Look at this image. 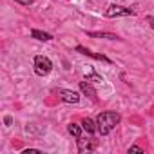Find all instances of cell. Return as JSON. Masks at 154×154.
Listing matches in <instances>:
<instances>
[{"label":"cell","instance_id":"7a4b0ae2","mask_svg":"<svg viewBox=\"0 0 154 154\" xmlns=\"http://www.w3.org/2000/svg\"><path fill=\"white\" fill-rule=\"evenodd\" d=\"M51 69H53V62H51L47 56H42V54H40V56L35 58V72H36L38 76L49 74Z\"/></svg>","mask_w":154,"mask_h":154},{"label":"cell","instance_id":"4fadbf2b","mask_svg":"<svg viewBox=\"0 0 154 154\" xmlns=\"http://www.w3.org/2000/svg\"><path fill=\"white\" fill-rule=\"evenodd\" d=\"M131 152H145L141 147H138V145H132V147H129V154Z\"/></svg>","mask_w":154,"mask_h":154},{"label":"cell","instance_id":"e0dca14e","mask_svg":"<svg viewBox=\"0 0 154 154\" xmlns=\"http://www.w3.org/2000/svg\"><path fill=\"white\" fill-rule=\"evenodd\" d=\"M4 123H6V125H11V116H6V118H4Z\"/></svg>","mask_w":154,"mask_h":154},{"label":"cell","instance_id":"9a60e30c","mask_svg":"<svg viewBox=\"0 0 154 154\" xmlns=\"http://www.w3.org/2000/svg\"><path fill=\"white\" fill-rule=\"evenodd\" d=\"M36 152H40V150H36V149H27V150H24V154H36Z\"/></svg>","mask_w":154,"mask_h":154},{"label":"cell","instance_id":"5bb4252c","mask_svg":"<svg viewBox=\"0 0 154 154\" xmlns=\"http://www.w3.org/2000/svg\"><path fill=\"white\" fill-rule=\"evenodd\" d=\"M15 2H18V4H24V6H31V4H33V0H15Z\"/></svg>","mask_w":154,"mask_h":154},{"label":"cell","instance_id":"52a82bcc","mask_svg":"<svg viewBox=\"0 0 154 154\" xmlns=\"http://www.w3.org/2000/svg\"><path fill=\"white\" fill-rule=\"evenodd\" d=\"M80 91H82L85 96H89L91 100L96 102V91L93 89V85H91L89 82H80Z\"/></svg>","mask_w":154,"mask_h":154},{"label":"cell","instance_id":"9c48e42d","mask_svg":"<svg viewBox=\"0 0 154 154\" xmlns=\"http://www.w3.org/2000/svg\"><path fill=\"white\" fill-rule=\"evenodd\" d=\"M31 36L36 38V40H44V42H47V40L53 38L49 33H44V31H38V29H33V31H31Z\"/></svg>","mask_w":154,"mask_h":154},{"label":"cell","instance_id":"277c9868","mask_svg":"<svg viewBox=\"0 0 154 154\" xmlns=\"http://www.w3.org/2000/svg\"><path fill=\"white\" fill-rule=\"evenodd\" d=\"M96 145H98V141L96 140H93V138H78V150L80 152H91V150H94L96 149Z\"/></svg>","mask_w":154,"mask_h":154},{"label":"cell","instance_id":"ba28073f","mask_svg":"<svg viewBox=\"0 0 154 154\" xmlns=\"http://www.w3.org/2000/svg\"><path fill=\"white\" fill-rule=\"evenodd\" d=\"M82 127L89 132V134H94L96 131H98V125H96V122H93V120H89V118H85L84 122H82Z\"/></svg>","mask_w":154,"mask_h":154},{"label":"cell","instance_id":"5b68a950","mask_svg":"<svg viewBox=\"0 0 154 154\" xmlns=\"http://www.w3.org/2000/svg\"><path fill=\"white\" fill-rule=\"evenodd\" d=\"M60 98L65 102V103H78L80 102V94L74 93V91H65V89H60L58 91Z\"/></svg>","mask_w":154,"mask_h":154},{"label":"cell","instance_id":"3957f363","mask_svg":"<svg viewBox=\"0 0 154 154\" xmlns=\"http://www.w3.org/2000/svg\"><path fill=\"white\" fill-rule=\"evenodd\" d=\"M134 11L129 9V8H123V6H116V4H111L105 11V17L109 18H114V17H132Z\"/></svg>","mask_w":154,"mask_h":154},{"label":"cell","instance_id":"6da1fadb","mask_svg":"<svg viewBox=\"0 0 154 154\" xmlns=\"http://www.w3.org/2000/svg\"><path fill=\"white\" fill-rule=\"evenodd\" d=\"M120 120H122V116H120L116 111H103V112H100L98 118H96L98 132H100L102 136H107V134L120 123Z\"/></svg>","mask_w":154,"mask_h":154},{"label":"cell","instance_id":"8fae6325","mask_svg":"<svg viewBox=\"0 0 154 154\" xmlns=\"http://www.w3.org/2000/svg\"><path fill=\"white\" fill-rule=\"evenodd\" d=\"M82 129H84V127L76 125V123H69V127H67V131H69L74 138H80V136H82Z\"/></svg>","mask_w":154,"mask_h":154},{"label":"cell","instance_id":"7c38bea8","mask_svg":"<svg viewBox=\"0 0 154 154\" xmlns=\"http://www.w3.org/2000/svg\"><path fill=\"white\" fill-rule=\"evenodd\" d=\"M87 82H103V78H102L100 74L91 72V74H87Z\"/></svg>","mask_w":154,"mask_h":154},{"label":"cell","instance_id":"2e32d148","mask_svg":"<svg viewBox=\"0 0 154 154\" xmlns=\"http://www.w3.org/2000/svg\"><path fill=\"white\" fill-rule=\"evenodd\" d=\"M147 22H149V26L154 29V17H147Z\"/></svg>","mask_w":154,"mask_h":154},{"label":"cell","instance_id":"8992f818","mask_svg":"<svg viewBox=\"0 0 154 154\" xmlns=\"http://www.w3.org/2000/svg\"><path fill=\"white\" fill-rule=\"evenodd\" d=\"M76 51H78V53H82V54H85V56H91V58L102 60V62H105V63H111V60H109L107 56H103V54H96V53H93V51H89V49H85V47H82V45H78V47H76Z\"/></svg>","mask_w":154,"mask_h":154},{"label":"cell","instance_id":"30bf717a","mask_svg":"<svg viewBox=\"0 0 154 154\" xmlns=\"http://www.w3.org/2000/svg\"><path fill=\"white\" fill-rule=\"evenodd\" d=\"M89 36H93V38H107V40H118L120 36L118 35H112V33H87Z\"/></svg>","mask_w":154,"mask_h":154}]
</instances>
